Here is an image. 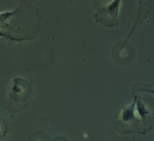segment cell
<instances>
[{
  "mask_svg": "<svg viewBox=\"0 0 154 141\" xmlns=\"http://www.w3.org/2000/svg\"><path fill=\"white\" fill-rule=\"evenodd\" d=\"M121 1L122 0H114L107 5L100 8L94 15L96 21L106 27L118 25Z\"/></svg>",
  "mask_w": 154,
  "mask_h": 141,
  "instance_id": "obj_1",
  "label": "cell"
},
{
  "mask_svg": "<svg viewBox=\"0 0 154 141\" xmlns=\"http://www.w3.org/2000/svg\"><path fill=\"white\" fill-rule=\"evenodd\" d=\"M142 90L144 91V92L150 93V94H154V89L153 90H151V89H142Z\"/></svg>",
  "mask_w": 154,
  "mask_h": 141,
  "instance_id": "obj_3",
  "label": "cell"
},
{
  "mask_svg": "<svg viewBox=\"0 0 154 141\" xmlns=\"http://www.w3.org/2000/svg\"><path fill=\"white\" fill-rule=\"evenodd\" d=\"M137 111H138V113L140 114V116L143 118L144 117L146 114H147V109L145 108L144 104L141 102V101H138L137 102Z\"/></svg>",
  "mask_w": 154,
  "mask_h": 141,
  "instance_id": "obj_2",
  "label": "cell"
}]
</instances>
